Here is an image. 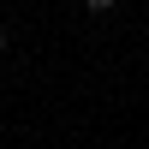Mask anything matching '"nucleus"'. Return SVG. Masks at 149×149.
Wrapping results in <instances>:
<instances>
[{
	"instance_id": "1",
	"label": "nucleus",
	"mask_w": 149,
	"mask_h": 149,
	"mask_svg": "<svg viewBox=\"0 0 149 149\" xmlns=\"http://www.w3.org/2000/svg\"><path fill=\"white\" fill-rule=\"evenodd\" d=\"M0 48H6V30H0Z\"/></svg>"
}]
</instances>
